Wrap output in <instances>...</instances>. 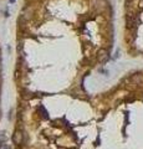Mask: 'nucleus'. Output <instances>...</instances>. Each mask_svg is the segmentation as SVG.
I'll list each match as a JSON object with an SVG mask.
<instances>
[{"label":"nucleus","instance_id":"423d86ee","mask_svg":"<svg viewBox=\"0 0 143 149\" xmlns=\"http://www.w3.org/2000/svg\"><path fill=\"white\" fill-rule=\"evenodd\" d=\"M10 1H11V3H13V1H14V0H10Z\"/></svg>","mask_w":143,"mask_h":149},{"label":"nucleus","instance_id":"20e7f679","mask_svg":"<svg viewBox=\"0 0 143 149\" xmlns=\"http://www.w3.org/2000/svg\"><path fill=\"white\" fill-rule=\"evenodd\" d=\"M131 80L133 81V82H136V83H140L141 82V74H133V76L131 77Z\"/></svg>","mask_w":143,"mask_h":149},{"label":"nucleus","instance_id":"f257e3e1","mask_svg":"<svg viewBox=\"0 0 143 149\" xmlns=\"http://www.w3.org/2000/svg\"><path fill=\"white\" fill-rule=\"evenodd\" d=\"M97 60L100 62H105L108 60V51L106 49H101L97 52Z\"/></svg>","mask_w":143,"mask_h":149},{"label":"nucleus","instance_id":"f03ea898","mask_svg":"<svg viewBox=\"0 0 143 149\" xmlns=\"http://www.w3.org/2000/svg\"><path fill=\"white\" fill-rule=\"evenodd\" d=\"M13 141L16 146H20L22 143V132L21 130H15L14 132V136H13Z\"/></svg>","mask_w":143,"mask_h":149},{"label":"nucleus","instance_id":"39448f33","mask_svg":"<svg viewBox=\"0 0 143 149\" xmlns=\"http://www.w3.org/2000/svg\"><path fill=\"white\" fill-rule=\"evenodd\" d=\"M0 149H8V147L5 146V144H3V143H1V144H0Z\"/></svg>","mask_w":143,"mask_h":149},{"label":"nucleus","instance_id":"7ed1b4c3","mask_svg":"<svg viewBox=\"0 0 143 149\" xmlns=\"http://www.w3.org/2000/svg\"><path fill=\"white\" fill-rule=\"evenodd\" d=\"M137 24H138L137 17H135V16H128L127 17V25H128V27H133V26H136Z\"/></svg>","mask_w":143,"mask_h":149}]
</instances>
